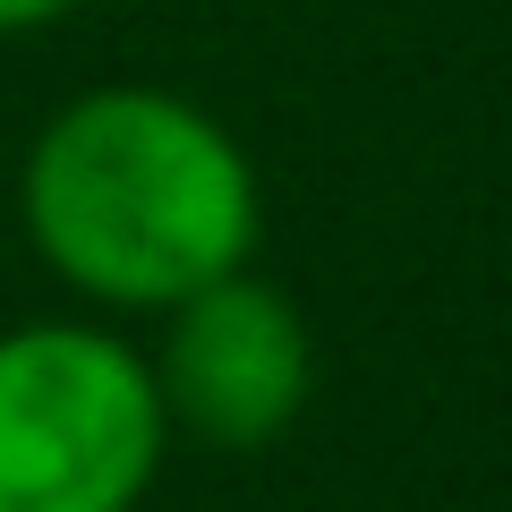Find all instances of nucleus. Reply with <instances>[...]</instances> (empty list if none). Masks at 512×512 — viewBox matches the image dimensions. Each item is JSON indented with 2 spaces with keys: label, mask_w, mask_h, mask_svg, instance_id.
<instances>
[{
  "label": "nucleus",
  "mask_w": 512,
  "mask_h": 512,
  "mask_svg": "<svg viewBox=\"0 0 512 512\" xmlns=\"http://www.w3.org/2000/svg\"><path fill=\"white\" fill-rule=\"evenodd\" d=\"M26 239L103 308H180L256 248V171L239 137L163 86H94L43 120L18 180Z\"/></svg>",
  "instance_id": "f257e3e1"
},
{
  "label": "nucleus",
  "mask_w": 512,
  "mask_h": 512,
  "mask_svg": "<svg viewBox=\"0 0 512 512\" xmlns=\"http://www.w3.org/2000/svg\"><path fill=\"white\" fill-rule=\"evenodd\" d=\"M154 359L94 325L0 333V512H128L163 461Z\"/></svg>",
  "instance_id": "f03ea898"
},
{
  "label": "nucleus",
  "mask_w": 512,
  "mask_h": 512,
  "mask_svg": "<svg viewBox=\"0 0 512 512\" xmlns=\"http://www.w3.org/2000/svg\"><path fill=\"white\" fill-rule=\"evenodd\" d=\"M316 384V342L308 316L291 308V291L256 282L248 265L205 291H188L171 308V333L154 350V393L188 436L222 444V453H248V444H274L299 419Z\"/></svg>",
  "instance_id": "7ed1b4c3"
},
{
  "label": "nucleus",
  "mask_w": 512,
  "mask_h": 512,
  "mask_svg": "<svg viewBox=\"0 0 512 512\" xmlns=\"http://www.w3.org/2000/svg\"><path fill=\"white\" fill-rule=\"evenodd\" d=\"M77 0H0V35H35V26L69 18Z\"/></svg>",
  "instance_id": "20e7f679"
}]
</instances>
